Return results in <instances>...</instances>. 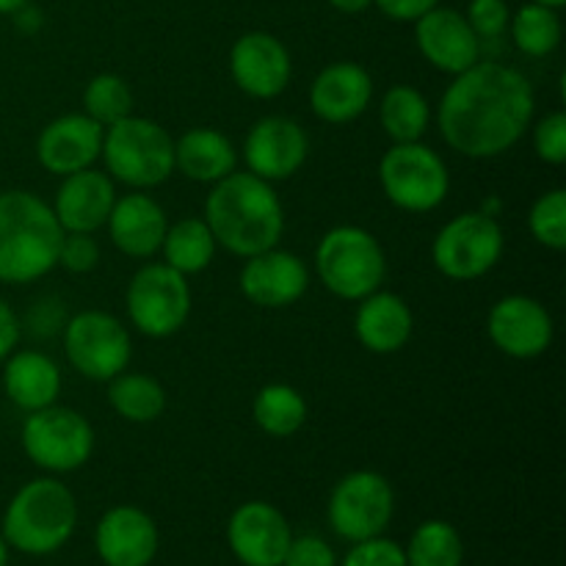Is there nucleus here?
I'll list each match as a JSON object with an SVG mask.
<instances>
[{"instance_id": "obj_39", "label": "nucleus", "mask_w": 566, "mask_h": 566, "mask_svg": "<svg viewBox=\"0 0 566 566\" xmlns=\"http://www.w3.org/2000/svg\"><path fill=\"white\" fill-rule=\"evenodd\" d=\"M282 566H337V556L321 536H293Z\"/></svg>"}, {"instance_id": "obj_44", "label": "nucleus", "mask_w": 566, "mask_h": 566, "mask_svg": "<svg viewBox=\"0 0 566 566\" xmlns=\"http://www.w3.org/2000/svg\"><path fill=\"white\" fill-rule=\"evenodd\" d=\"M28 0H0V14H14L17 9H22Z\"/></svg>"}, {"instance_id": "obj_11", "label": "nucleus", "mask_w": 566, "mask_h": 566, "mask_svg": "<svg viewBox=\"0 0 566 566\" xmlns=\"http://www.w3.org/2000/svg\"><path fill=\"white\" fill-rule=\"evenodd\" d=\"M64 354L72 368L86 379L111 381L130 365V332L116 315L83 310L64 326Z\"/></svg>"}, {"instance_id": "obj_30", "label": "nucleus", "mask_w": 566, "mask_h": 566, "mask_svg": "<svg viewBox=\"0 0 566 566\" xmlns=\"http://www.w3.org/2000/svg\"><path fill=\"white\" fill-rule=\"evenodd\" d=\"M252 418L263 434L285 440V437L296 434L307 420V401L296 387L274 381L254 396Z\"/></svg>"}, {"instance_id": "obj_20", "label": "nucleus", "mask_w": 566, "mask_h": 566, "mask_svg": "<svg viewBox=\"0 0 566 566\" xmlns=\"http://www.w3.org/2000/svg\"><path fill=\"white\" fill-rule=\"evenodd\" d=\"M374 99V77L357 61H335L315 75L310 86V108L326 125H348L368 111Z\"/></svg>"}, {"instance_id": "obj_17", "label": "nucleus", "mask_w": 566, "mask_h": 566, "mask_svg": "<svg viewBox=\"0 0 566 566\" xmlns=\"http://www.w3.org/2000/svg\"><path fill=\"white\" fill-rule=\"evenodd\" d=\"M415 42L420 55L446 75H462L481 61V39L470 28L468 17L446 6H434L415 20Z\"/></svg>"}, {"instance_id": "obj_29", "label": "nucleus", "mask_w": 566, "mask_h": 566, "mask_svg": "<svg viewBox=\"0 0 566 566\" xmlns=\"http://www.w3.org/2000/svg\"><path fill=\"white\" fill-rule=\"evenodd\" d=\"M108 403L127 423H153L166 412V390L147 374H119L108 381Z\"/></svg>"}, {"instance_id": "obj_26", "label": "nucleus", "mask_w": 566, "mask_h": 566, "mask_svg": "<svg viewBox=\"0 0 566 566\" xmlns=\"http://www.w3.org/2000/svg\"><path fill=\"white\" fill-rule=\"evenodd\" d=\"M238 166L235 144L213 127H193L175 142V169L193 182H219Z\"/></svg>"}, {"instance_id": "obj_5", "label": "nucleus", "mask_w": 566, "mask_h": 566, "mask_svg": "<svg viewBox=\"0 0 566 566\" xmlns=\"http://www.w3.org/2000/svg\"><path fill=\"white\" fill-rule=\"evenodd\" d=\"M99 158L111 180L147 191L164 186L175 171V138L155 119L130 114L105 127Z\"/></svg>"}, {"instance_id": "obj_42", "label": "nucleus", "mask_w": 566, "mask_h": 566, "mask_svg": "<svg viewBox=\"0 0 566 566\" xmlns=\"http://www.w3.org/2000/svg\"><path fill=\"white\" fill-rule=\"evenodd\" d=\"M14 20L22 31H36V28L42 25V14H39V9H31L28 3L22 6V9L14 11Z\"/></svg>"}, {"instance_id": "obj_25", "label": "nucleus", "mask_w": 566, "mask_h": 566, "mask_svg": "<svg viewBox=\"0 0 566 566\" xmlns=\"http://www.w3.org/2000/svg\"><path fill=\"white\" fill-rule=\"evenodd\" d=\"M6 398L22 412H36L59 401L61 370L42 352H11L3 368Z\"/></svg>"}, {"instance_id": "obj_27", "label": "nucleus", "mask_w": 566, "mask_h": 566, "mask_svg": "<svg viewBox=\"0 0 566 566\" xmlns=\"http://www.w3.org/2000/svg\"><path fill=\"white\" fill-rule=\"evenodd\" d=\"M216 238L205 219H180L166 230L160 252L169 269L180 271L182 276L202 274L216 258Z\"/></svg>"}, {"instance_id": "obj_8", "label": "nucleus", "mask_w": 566, "mask_h": 566, "mask_svg": "<svg viewBox=\"0 0 566 566\" xmlns=\"http://www.w3.org/2000/svg\"><path fill=\"white\" fill-rule=\"evenodd\" d=\"M503 247L506 238L495 216L484 210H468L437 232L431 260L448 280L473 282L501 263Z\"/></svg>"}, {"instance_id": "obj_1", "label": "nucleus", "mask_w": 566, "mask_h": 566, "mask_svg": "<svg viewBox=\"0 0 566 566\" xmlns=\"http://www.w3.org/2000/svg\"><path fill=\"white\" fill-rule=\"evenodd\" d=\"M534 86L520 70L495 61H479L453 75L437 108L442 138L459 155L473 160L509 153L534 122Z\"/></svg>"}, {"instance_id": "obj_10", "label": "nucleus", "mask_w": 566, "mask_h": 566, "mask_svg": "<svg viewBox=\"0 0 566 566\" xmlns=\"http://www.w3.org/2000/svg\"><path fill=\"white\" fill-rule=\"evenodd\" d=\"M22 451L48 473H72L92 459L94 429L81 412L70 407H50L28 412L22 423Z\"/></svg>"}, {"instance_id": "obj_15", "label": "nucleus", "mask_w": 566, "mask_h": 566, "mask_svg": "<svg viewBox=\"0 0 566 566\" xmlns=\"http://www.w3.org/2000/svg\"><path fill=\"white\" fill-rule=\"evenodd\" d=\"M230 72L243 94L254 99H274L291 83L293 61L274 33L249 31L232 44Z\"/></svg>"}, {"instance_id": "obj_7", "label": "nucleus", "mask_w": 566, "mask_h": 566, "mask_svg": "<svg viewBox=\"0 0 566 566\" xmlns=\"http://www.w3.org/2000/svg\"><path fill=\"white\" fill-rule=\"evenodd\" d=\"M379 182L385 197L407 213H431L451 191L446 160L423 142L392 144L379 160Z\"/></svg>"}, {"instance_id": "obj_18", "label": "nucleus", "mask_w": 566, "mask_h": 566, "mask_svg": "<svg viewBox=\"0 0 566 566\" xmlns=\"http://www.w3.org/2000/svg\"><path fill=\"white\" fill-rule=\"evenodd\" d=\"M310 287V269L287 249H265L247 258L241 271V293L263 310H282L296 304Z\"/></svg>"}, {"instance_id": "obj_34", "label": "nucleus", "mask_w": 566, "mask_h": 566, "mask_svg": "<svg viewBox=\"0 0 566 566\" xmlns=\"http://www.w3.org/2000/svg\"><path fill=\"white\" fill-rule=\"evenodd\" d=\"M528 230L536 243L553 252H564L566 249V191L564 188H553V191L542 193L528 213Z\"/></svg>"}, {"instance_id": "obj_23", "label": "nucleus", "mask_w": 566, "mask_h": 566, "mask_svg": "<svg viewBox=\"0 0 566 566\" xmlns=\"http://www.w3.org/2000/svg\"><path fill=\"white\" fill-rule=\"evenodd\" d=\"M105 227L122 254L133 260H149L160 252L169 219L149 193H125V197H116Z\"/></svg>"}, {"instance_id": "obj_28", "label": "nucleus", "mask_w": 566, "mask_h": 566, "mask_svg": "<svg viewBox=\"0 0 566 566\" xmlns=\"http://www.w3.org/2000/svg\"><path fill=\"white\" fill-rule=\"evenodd\" d=\"M379 122L392 144L420 142L431 125V105L415 86L398 83L387 88L379 105Z\"/></svg>"}, {"instance_id": "obj_14", "label": "nucleus", "mask_w": 566, "mask_h": 566, "mask_svg": "<svg viewBox=\"0 0 566 566\" xmlns=\"http://www.w3.org/2000/svg\"><path fill=\"white\" fill-rule=\"evenodd\" d=\"M310 155V138L298 122L287 116H263L243 142V160L260 180H291Z\"/></svg>"}, {"instance_id": "obj_33", "label": "nucleus", "mask_w": 566, "mask_h": 566, "mask_svg": "<svg viewBox=\"0 0 566 566\" xmlns=\"http://www.w3.org/2000/svg\"><path fill=\"white\" fill-rule=\"evenodd\" d=\"M83 114L103 127L130 116L133 92L125 83V77L114 75V72L94 75L92 81L86 83V88H83Z\"/></svg>"}, {"instance_id": "obj_38", "label": "nucleus", "mask_w": 566, "mask_h": 566, "mask_svg": "<svg viewBox=\"0 0 566 566\" xmlns=\"http://www.w3.org/2000/svg\"><path fill=\"white\" fill-rule=\"evenodd\" d=\"M343 566H407V553L396 542L374 536V539L354 542Z\"/></svg>"}, {"instance_id": "obj_12", "label": "nucleus", "mask_w": 566, "mask_h": 566, "mask_svg": "<svg viewBox=\"0 0 566 566\" xmlns=\"http://www.w3.org/2000/svg\"><path fill=\"white\" fill-rule=\"evenodd\" d=\"M396 512V492L376 470H354L343 475L329 495V525L340 539L365 542L381 536Z\"/></svg>"}, {"instance_id": "obj_24", "label": "nucleus", "mask_w": 566, "mask_h": 566, "mask_svg": "<svg viewBox=\"0 0 566 566\" xmlns=\"http://www.w3.org/2000/svg\"><path fill=\"white\" fill-rule=\"evenodd\" d=\"M415 318L398 293L374 291L359 302L354 315V335L374 354H396L412 340Z\"/></svg>"}, {"instance_id": "obj_36", "label": "nucleus", "mask_w": 566, "mask_h": 566, "mask_svg": "<svg viewBox=\"0 0 566 566\" xmlns=\"http://www.w3.org/2000/svg\"><path fill=\"white\" fill-rule=\"evenodd\" d=\"M534 149L539 160L551 166H562L566 160V114L556 111L534 127Z\"/></svg>"}, {"instance_id": "obj_45", "label": "nucleus", "mask_w": 566, "mask_h": 566, "mask_svg": "<svg viewBox=\"0 0 566 566\" xmlns=\"http://www.w3.org/2000/svg\"><path fill=\"white\" fill-rule=\"evenodd\" d=\"M6 562H9V545H6L3 534H0V566H6Z\"/></svg>"}, {"instance_id": "obj_3", "label": "nucleus", "mask_w": 566, "mask_h": 566, "mask_svg": "<svg viewBox=\"0 0 566 566\" xmlns=\"http://www.w3.org/2000/svg\"><path fill=\"white\" fill-rule=\"evenodd\" d=\"M64 230L53 208L31 191L0 193V282L28 285L59 265Z\"/></svg>"}, {"instance_id": "obj_22", "label": "nucleus", "mask_w": 566, "mask_h": 566, "mask_svg": "<svg viewBox=\"0 0 566 566\" xmlns=\"http://www.w3.org/2000/svg\"><path fill=\"white\" fill-rule=\"evenodd\" d=\"M114 202V180L105 171L83 169L64 177L50 208H53L64 232H88V235H94L105 227Z\"/></svg>"}, {"instance_id": "obj_43", "label": "nucleus", "mask_w": 566, "mask_h": 566, "mask_svg": "<svg viewBox=\"0 0 566 566\" xmlns=\"http://www.w3.org/2000/svg\"><path fill=\"white\" fill-rule=\"evenodd\" d=\"M329 6L340 14H363L368 6H374V0H329Z\"/></svg>"}, {"instance_id": "obj_31", "label": "nucleus", "mask_w": 566, "mask_h": 566, "mask_svg": "<svg viewBox=\"0 0 566 566\" xmlns=\"http://www.w3.org/2000/svg\"><path fill=\"white\" fill-rule=\"evenodd\" d=\"M514 48L531 59H545L562 44V17L558 9L539 3H525L509 20Z\"/></svg>"}, {"instance_id": "obj_32", "label": "nucleus", "mask_w": 566, "mask_h": 566, "mask_svg": "<svg viewBox=\"0 0 566 566\" xmlns=\"http://www.w3.org/2000/svg\"><path fill=\"white\" fill-rule=\"evenodd\" d=\"M407 566H462L464 545L459 531L446 520H426L409 539Z\"/></svg>"}, {"instance_id": "obj_9", "label": "nucleus", "mask_w": 566, "mask_h": 566, "mask_svg": "<svg viewBox=\"0 0 566 566\" xmlns=\"http://www.w3.org/2000/svg\"><path fill=\"white\" fill-rule=\"evenodd\" d=\"M127 318L142 335L171 337L191 315V285L166 263H147L133 274L125 293Z\"/></svg>"}, {"instance_id": "obj_13", "label": "nucleus", "mask_w": 566, "mask_h": 566, "mask_svg": "<svg viewBox=\"0 0 566 566\" xmlns=\"http://www.w3.org/2000/svg\"><path fill=\"white\" fill-rule=\"evenodd\" d=\"M486 335L506 357L536 359L553 346L556 326L545 304L523 293H512L492 304L486 315Z\"/></svg>"}, {"instance_id": "obj_40", "label": "nucleus", "mask_w": 566, "mask_h": 566, "mask_svg": "<svg viewBox=\"0 0 566 566\" xmlns=\"http://www.w3.org/2000/svg\"><path fill=\"white\" fill-rule=\"evenodd\" d=\"M376 9L385 17L396 22H415L431 11L434 6H440V0H374Z\"/></svg>"}, {"instance_id": "obj_21", "label": "nucleus", "mask_w": 566, "mask_h": 566, "mask_svg": "<svg viewBox=\"0 0 566 566\" xmlns=\"http://www.w3.org/2000/svg\"><path fill=\"white\" fill-rule=\"evenodd\" d=\"M94 547L108 566H149L158 553V528L144 509L116 506L97 523Z\"/></svg>"}, {"instance_id": "obj_16", "label": "nucleus", "mask_w": 566, "mask_h": 566, "mask_svg": "<svg viewBox=\"0 0 566 566\" xmlns=\"http://www.w3.org/2000/svg\"><path fill=\"white\" fill-rule=\"evenodd\" d=\"M293 534L285 514L265 501H249L232 512L227 542L243 566H282Z\"/></svg>"}, {"instance_id": "obj_6", "label": "nucleus", "mask_w": 566, "mask_h": 566, "mask_svg": "<svg viewBox=\"0 0 566 566\" xmlns=\"http://www.w3.org/2000/svg\"><path fill=\"white\" fill-rule=\"evenodd\" d=\"M315 271L332 296L363 302L385 282L387 258L374 232L343 224L321 238L315 249Z\"/></svg>"}, {"instance_id": "obj_35", "label": "nucleus", "mask_w": 566, "mask_h": 566, "mask_svg": "<svg viewBox=\"0 0 566 566\" xmlns=\"http://www.w3.org/2000/svg\"><path fill=\"white\" fill-rule=\"evenodd\" d=\"M464 17H468L475 36L484 42V39H497L509 31L512 11H509L506 0H470L468 14Z\"/></svg>"}, {"instance_id": "obj_41", "label": "nucleus", "mask_w": 566, "mask_h": 566, "mask_svg": "<svg viewBox=\"0 0 566 566\" xmlns=\"http://www.w3.org/2000/svg\"><path fill=\"white\" fill-rule=\"evenodd\" d=\"M20 343V321H17L14 310L0 298V363L9 357Z\"/></svg>"}, {"instance_id": "obj_2", "label": "nucleus", "mask_w": 566, "mask_h": 566, "mask_svg": "<svg viewBox=\"0 0 566 566\" xmlns=\"http://www.w3.org/2000/svg\"><path fill=\"white\" fill-rule=\"evenodd\" d=\"M202 219L208 221L216 243L243 260L280 247L285 232V210L274 186L252 171L235 169L224 180L213 182Z\"/></svg>"}, {"instance_id": "obj_19", "label": "nucleus", "mask_w": 566, "mask_h": 566, "mask_svg": "<svg viewBox=\"0 0 566 566\" xmlns=\"http://www.w3.org/2000/svg\"><path fill=\"white\" fill-rule=\"evenodd\" d=\"M105 127L86 114H64L48 122L36 138V158L50 175L66 177L92 169L103 153Z\"/></svg>"}, {"instance_id": "obj_4", "label": "nucleus", "mask_w": 566, "mask_h": 566, "mask_svg": "<svg viewBox=\"0 0 566 566\" xmlns=\"http://www.w3.org/2000/svg\"><path fill=\"white\" fill-rule=\"evenodd\" d=\"M77 525V501L59 479L28 481L3 514V539L28 556H48L64 547Z\"/></svg>"}, {"instance_id": "obj_46", "label": "nucleus", "mask_w": 566, "mask_h": 566, "mask_svg": "<svg viewBox=\"0 0 566 566\" xmlns=\"http://www.w3.org/2000/svg\"><path fill=\"white\" fill-rule=\"evenodd\" d=\"M531 3H539V6H551V9H562L566 0H531Z\"/></svg>"}, {"instance_id": "obj_37", "label": "nucleus", "mask_w": 566, "mask_h": 566, "mask_svg": "<svg viewBox=\"0 0 566 566\" xmlns=\"http://www.w3.org/2000/svg\"><path fill=\"white\" fill-rule=\"evenodd\" d=\"M99 263V243L88 232H64L59 249V265L72 274H88Z\"/></svg>"}]
</instances>
